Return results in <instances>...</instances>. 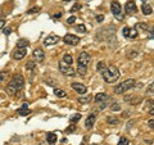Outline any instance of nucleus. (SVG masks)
Segmentation results:
<instances>
[{"mask_svg": "<svg viewBox=\"0 0 154 145\" xmlns=\"http://www.w3.org/2000/svg\"><path fill=\"white\" fill-rule=\"evenodd\" d=\"M4 25H5V21H4V19H0V28H3Z\"/></svg>", "mask_w": 154, "mask_h": 145, "instance_id": "obj_43", "label": "nucleus"}, {"mask_svg": "<svg viewBox=\"0 0 154 145\" xmlns=\"http://www.w3.org/2000/svg\"><path fill=\"white\" fill-rule=\"evenodd\" d=\"M23 86H25V79H23V76L22 75H16L12 79V81L7 85L5 90H7V93L9 95H13V94L18 93V91L21 90Z\"/></svg>", "mask_w": 154, "mask_h": 145, "instance_id": "obj_2", "label": "nucleus"}, {"mask_svg": "<svg viewBox=\"0 0 154 145\" xmlns=\"http://www.w3.org/2000/svg\"><path fill=\"white\" fill-rule=\"evenodd\" d=\"M79 9H81V5H80V4H75V5L71 8V11H69V12L75 13V12H77V11H79Z\"/></svg>", "mask_w": 154, "mask_h": 145, "instance_id": "obj_36", "label": "nucleus"}, {"mask_svg": "<svg viewBox=\"0 0 154 145\" xmlns=\"http://www.w3.org/2000/svg\"><path fill=\"white\" fill-rule=\"evenodd\" d=\"M108 123H110V125H117L118 123V119L117 118H114V117H108Z\"/></svg>", "mask_w": 154, "mask_h": 145, "instance_id": "obj_34", "label": "nucleus"}, {"mask_svg": "<svg viewBox=\"0 0 154 145\" xmlns=\"http://www.w3.org/2000/svg\"><path fill=\"white\" fill-rule=\"evenodd\" d=\"M32 57H33V59H36V62H44L45 59V54H44V51H42V49H36V50H33L32 53Z\"/></svg>", "mask_w": 154, "mask_h": 145, "instance_id": "obj_13", "label": "nucleus"}, {"mask_svg": "<svg viewBox=\"0 0 154 145\" xmlns=\"http://www.w3.org/2000/svg\"><path fill=\"white\" fill-rule=\"evenodd\" d=\"M28 45H30V41L26 39H19L17 42V48H27Z\"/></svg>", "mask_w": 154, "mask_h": 145, "instance_id": "obj_19", "label": "nucleus"}, {"mask_svg": "<svg viewBox=\"0 0 154 145\" xmlns=\"http://www.w3.org/2000/svg\"><path fill=\"white\" fill-rule=\"evenodd\" d=\"M26 69L32 72V73H36V64H35V62H28V63L26 64Z\"/></svg>", "mask_w": 154, "mask_h": 145, "instance_id": "obj_20", "label": "nucleus"}, {"mask_svg": "<svg viewBox=\"0 0 154 145\" xmlns=\"http://www.w3.org/2000/svg\"><path fill=\"white\" fill-rule=\"evenodd\" d=\"M125 12H126V14H128V16H132V14L137 12V7L134 0H128V2L125 4Z\"/></svg>", "mask_w": 154, "mask_h": 145, "instance_id": "obj_8", "label": "nucleus"}, {"mask_svg": "<svg viewBox=\"0 0 154 145\" xmlns=\"http://www.w3.org/2000/svg\"><path fill=\"white\" fill-rule=\"evenodd\" d=\"M137 36V31L136 30H135V28H130V39H135V37H136Z\"/></svg>", "mask_w": 154, "mask_h": 145, "instance_id": "obj_32", "label": "nucleus"}, {"mask_svg": "<svg viewBox=\"0 0 154 145\" xmlns=\"http://www.w3.org/2000/svg\"><path fill=\"white\" fill-rule=\"evenodd\" d=\"M7 77H8V72H7V71L0 72V84H3V82H5Z\"/></svg>", "mask_w": 154, "mask_h": 145, "instance_id": "obj_27", "label": "nucleus"}, {"mask_svg": "<svg viewBox=\"0 0 154 145\" xmlns=\"http://www.w3.org/2000/svg\"><path fill=\"white\" fill-rule=\"evenodd\" d=\"M105 67H107V64L104 62H99L98 66H96V69H98V72H102L103 69H105Z\"/></svg>", "mask_w": 154, "mask_h": 145, "instance_id": "obj_28", "label": "nucleus"}, {"mask_svg": "<svg viewBox=\"0 0 154 145\" xmlns=\"http://www.w3.org/2000/svg\"><path fill=\"white\" fill-rule=\"evenodd\" d=\"M135 84L136 81L134 79H128V80H125L123 82H119V84L114 88V93L116 94H125L126 91H128L130 89L135 88Z\"/></svg>", "mask_w": 154, "mask_h": 145, "instance_id": "obj_3", "label": "nucleus"}, {"mask_svg": "<svg viewBox=\"0 0 154 145\" xmlns=\"http://www.w3.org/2000/svg\"><path fill=\"white\" fill-rule=\"evenodd\" d=\"M54 94L58 96V98H66V96H67V93L64 90H62V89H55Z\"/></svg>", "mask_w": 154, "mask_h": 145, "instance_id": "obj_23", "label": "nucleus"}, {"mask_svg": "<svg viewBox=\"0 0 154 145\" xmlns=\"http://www.w3.org/2000/svg\"><path fill=\"white\" fill-rule=\"evenodd\" d=\"M153 123H154V122H153V119H150V121H149V127H150L152 130H153Z\"/></svg>", "mask_w": 154, "mask_h": 145, "instance_id": "obj_44", "label": "nucleus"}, {"mask_svg": "<svg viewBox=\"0 0 154 145\" xmlns=\"http://www.w3.org/2000/svg\"><path fill=\"white\" fill-rule=\"evenodd\" d=\"M148 94H153V84H150V86L148 88Z\"/></svg>", "mask_w": 154, "mask_h": 145, "instance_id": "obj_41", "label": "nucleus"}, {"mask_svg": "<svg viewBox=\"0 0 154 145\" xmlns=\"http://www.w3.org/2000/svg\"><path fill=\"white\" fill-rule=\"evenodd\" d=\"M103 19H104V16H103V14H99V16H96V22L102 23V22H103Z\"/></svg>", "mask_w": 154, "mask_h": 145, "instance_id": "obj_40", "label": "nucleus"}, {"mask_svg": "<svg viewBox=\"0 0 154 145\" xmlns=\"http://www.w3.org/2000/svg\"><path fill=\"white\" fill-rule=\"evenodd\" d=\"M63 41L66 42L67 45H71V46H75L80 42V37H77L76 35H72V33H67V35L63 37Z\"/></svg>", "mask_w": 154, "mask_h": 145, "instance_id": "obj_7", "label": "nucleus"}, {"mask_svg": "<svg viewBox=\"0 0 154 145\" xmlns=\"http://www.w3.org/2000/svg\"><path fill=\"white\" fill-rule=\"evenodd\" d=\"M3 33H4V35H11V33H12V28L11 27H5V28H3Z\"/></svg>", "mask_w": 154, "mask_h": 145, "instance_id": "obj_37", "label": "nucleus"}, {"mask_svg": "<svg viewBox=\"0 0 154 145\" xmlns=\"http://www.w3.org/2000/svg\"><path fill=\"white\" fill-rule=\"evenodd\" d=\"M75 21H76V17H75V16H72V17H69L68 19H67V23H68V25H73Z\"/></svg>", "mask_w": 154, "mask_h": 145, "instance_id": "obj_38", "label": "nucleus"}, {"mask_svg": "<svg viewBox=\"0 0 154 145\" xmlns=\"http://www.w3.org/2000/svg\"><path fill=\"white\" fill-rule=\"evenodd\" d=\"M141 2H143V3H145V2H146V0H141Z\"/></svg>", "mask_w": 154, "mask_h": 145, "instance_id": "obj_48", "label": "nucleus"}, {"mask_svg": "<svg viewBox=\"0 0 154 145\" xmlns=\"http://www.w3.org/2000/svg\"><path fill=\"white\" fill-rule=\"evenodd\" d=\"M80 119H81V114H80V113H77V114H75V116H72V117L69 118L71 123H76V122H79Z\"/></svg>", "mask_w": 154, "mask_h": 145, "instance_id": "obj_26", "label": "nucleus"}, {"mask_svg": "<svg viewBox=\"0 0 154 145\" xmlns=\"http://www.w3.org/2000/svg\"><path fill=\"white\" fill-rule=\"evenodd\" d=\"M22 107H23V108H28V103H25V104L22 105Z\"/></svg>", "mask_w": 154, "mask_h": 145, "instance_id": "obj_46", "label": "nucleus"}, {"mask_svg": "<svg viewBox=\"0 0 154 145\" xmlns=\"http://www.w3.org/2000/svg\"><path fill=\"white\" fill-rule=\"evenodd\" d=\"M73 131H76V123H71V126L68 128H66V134H69Z\"/></svg>", "mask_w": 154, "mask_h": 145, "instance_id": "obj_31", "label": "nucleus"}, {"mask_svg": "<svg viewBox=\"0 0 154 145\" xmlns=\"http://www.w3.org/2000/svg\"><path fill=\"white\" fill-rule=\"evenodd\" d=\"M17 113L19 114V116H28V114H30L31 113V110L30 109H28V108H19L18 110H17Z\"/></svg>", "mask_w": 154, "mask_h": 145, "instance_id": "obj_24", "label": "nucleus"}, {"mask_svg": "<svg viewBox=\"0 0 154 145\" xmlns=\"http://www.w3.org/2000/svg\"><path fill=\"white\" fill-rule=\"evenodd\" d=\"M118 145H128V140L126 137H121V139H119Z\"/></svg>", "mask_w": 154, "mask_h": 145, "instance_id": "obj_35", "label": "nucleus"}, {"mask_svg": "<svg viewBox=\"0 0 154 145\" xmlns=\"http://www.w3.org/2000/svg\"><path fill=\"white\" fill-rule=\"evenodd\" d=\"M108 100H109V95L105 94V93H99L98 95L95 96L96 104H104V103H107Z\"/></svg>", "mask_w": 154, "mask_h": 145, "instance_id": "obj_14", "label": "nucleus"}, {"mask_svg": "<svg viewBox=\"0 0 154 145\" xmlns=\"http://www.w3.org/2000/svg\"><path fill=\"white\" fill-rule=\"evenodd\" d=\"M119 109H121V105H119L118 103H113L112 107H110V110H112V112H114V110H119Z\"/></svg>", "mask_w": 154, "mask_h": 145, "instance_id": "obj_33", "label": "nucleus"}, {"mask_svg": "<svg viewBox=\"0 0 154 145\" xmlns=\"http://www.w3.org/2000/svg\"><path fill=\"white\" fill-rule=\"evenodd\" d=\"M71 88L79 94H86L88 93V88H86L85 85H82V84H79V82H72Z\"/></svg>", "mask_w": 154, "mask_h": 145, "instance_id": "obj_10", "label": "nucleus"}, {"mask_svg": "<svg viewBox=\"0 0 154 145\" xmlns=\"http://www.w3.org/2000/svg\"><path fill=\"white\" fill-rule=\"evenodd\" d=\"M38 11H40V8H38V7H35V8H31L30 11H28V13L32 14V13H37Z\"/></svg>", "mask_w": 154, "mask_h": 145, "instance_id": "obj_39", "label": "nucleus"}, {"mask_svg": "<svg viewBox=\"0 0 154 145\" xmlns=\"http://www.w3.org/2000/svg\"><path fill=\"white\" fill-rule=\"evenodd\" d=\"M135 30L136 31H148L149 30V26L146 23H136V26H135Z\"/></svg>", "mask_w": 154, "mask_h": 145, "instance_id": "obj_18", "label": "nucleus"}, {"mask_svg": "<svg viewBox=\"0 0 154 145\" xmlns=\"http://www.w3.org/2000/svg\"><path fill=\"white\" fill-rule=\"evenodd\" d=\"M46 82H48V85H50V86H54V82H53V81H50V80H48Z\"/></svg>", "mask_w": 154, "mask_h": 145, "instance_id": "obj_45", "label": "nucleus"}, {"mask_svg": "<svg viewBox=\"0 0 154 145\" xmlns=\"http://www.w3.org/2000/svg\"><path fill=\"white\" fill-rule=\"evenodd\" d=\"M86 72H88V67H79L77 66V73H79L81 77H85Z\"/></svg>", "mask_w": 154, "mask_h": 145, "instance_id": "obj_22", "label": "nucleus"}, {"mask_svg": "<svg viewBox=\"0 0 154 145\" xmlns=\"http://www.w3.org/2000/svg\"><path fill=\"white\" fill-rule=\"evenodd\" d=\"M95 121H96V114L95 113H91L88 118H86L85 121V127L88 128V130H91L94 127V125H95Z\"/></svg>", "mask_w": 154, "mask_h": 145, "instance_id": "obj_12", "label": "nucleus"}, {"mask_svg": "<svg viewBox=\"0 0 154 145\" xmlns=\"http://www.w3.org/2000/svg\"><path fill=\"white\" fill-rule=\"evenodd\" d=\"M81 145H85V143H82V144H81Z\"/></svg>", "mask_w": 154, "mask_h": 145, "instance_id": "obj_49", "label": "nucleus"}, {"mask_svg": "<svg viewBox=\"0 0 154 145\" xmlns=\"http://www.w3.org/2000/svg\"><path fill=\"white\" fill-rule=\"evenodd\" d=\"M60 17H62V13H57V14H54V16H53V18H54V19L60 18Z\"/></svg>", "mask_w": 154, "mask_h": 145, "instance_id": "obj_42", "label": "nucleus"}, {"mask_svg": "<svg viewBox=\"0 0 154 145\" xmlns=\"http://www.w3.org/2000/svg\"><path fill=\"white\" fill-rule=\"evenodd\" d=\"M46 140H48V143H49V144L54 145L57 143V135L53 134V132H48L46 134Z\"/></svg>", "mask_w": 154, "mask_h": 145, "instance_id": "obj_16", "label": "nucleus"}, {"mask_svg": "<svg viewBox=\"0 0 154 145\" xmlns=\"http://www.w3.org/2000/svg\"><path fill=\"white\" fill-rule=\"evenodd\" d=\"M91 62V55L88 51H81L77 59V66L79 67H88L89 63Z\"/></svg>", "mask_w": 154, "mask_h": 145, "instance_id": "obj_5", "label": "nucleus"}, {"mask_svg": "<svg viewBox=\"0 0 154 145\" xmlns=\"http://www.w3.org/2000/svg\"><path fill=\"white\" fill-rule=\"evenodd\" d=\"M59 41H60V37L58 36V35H50V36H48L45 40H44V45H45V46L55 45V44H58Z\"/></svg>", "mask_w": 154, "mask_h": 145, "instance_id": "obj_9", "label": "nucleus"}, {"mask_svg": "<svg viewBox=\"0 0 154 145\" xmlns=\"http://www.w3.org/2000/svg\"><path fill=\"white\" fill-rule=\"evenodd\" d=\"M64 3H68V2H73V0H63Z\"/></svg>", "mask_w": 154, "mask_h": 145, "instance_id": "obj_47", "label": "nucleus"}, {"mask_svg": "<svg viewBox=\"0 0 154 145\" xmlns=\"http://www.w3.org/2000/svg\"><path fill=\"white\" fill-rule=\"evenodd\" d=\"M93 99L91 95H88V96H84V98H79V103H82V104H86V103H90V100Z\"/></svg>", "mask_w": 154, "mask_h": 145, "instance_id": "obj_25", "label": "nucleus"}, {"mask_svg": "<svg viewBox=\"0 0 154 145\" xmlns=\"http://www.w3.org/2000/svg\"><path fill=\"white\" fill-rule=\"evenodd\" d=\"M63 62H64L66 64L71 66L72 63H73V58H72L71 54H64V57H63Z\"/></svg>", "mask_w": 154, "mask_h": 145, "instance_id": "obj_21", "label": "nucleus"}, {"mask_svg": "<svg viewBox=\"0 0 154 145\" xmlns=\"http://www.w3.org/2000/svg\"><path fill=\"white\" fill-rule=\"evenodd\" d=\"M130 28L131 27H123V30H122V35H123V37H126V39H128V36H130Z\"/></svg>", "mask_w": 154, "mask_h": 145, "instance_id": "obj_29", "label": "nucleus"}, {"mask_svg": "<svg viewBox=\"0 0 154 145\" xmlns=\"http://www.w3.org/2000/svg\"><path fill=\"white\" fill-rule=\"evenodd\" d=\"M102 76L104 81L107 84H113V82H117L118 79L121 77V72L117 68L116 66H109V67H105V69H103L102 72Z\"/></svg>", "mask_w": 154, "mask_h": 145, "instance_id": "obj_1", "label": "nucleus"}, {"mask_svg": "<svg viewBox=\"0 0 154 145\" xmlns=\"http://www.w3.org/2000/svg\"><path fill=\"white\" fill-rule=\"evenodd\" d=\"M125 100L128 101L130 104L135 105V104H137L139 101H141V98H137V96H136V98H135V96H125Z\"/></svg>", "mask_w": 154, "mask_h": 145, "instance_id": "obj_17", "label": "nucleus"}, {"mask_svg": "<svg viewBox=\"0 0 154 145\" xmlns=\"http://www.w3.org/2000/svg\"><path fill=\"white\" fill-rule=\"evenodd\" d=\"M59 71L62 72L63 75H66V76H76V71L72 68L71 66H68V64H66L63 60L62 62H59Z\"/></svg>", "mask_w": 154, "mask_h": 145, "instance_id": "obj_6", "label": "nucleus"}, {"mask_svg": "<svg viewBox=\"0 0 154 145\" xmlns=\"http://www.w3.org/2000/svg\"><path fill=\"white\" fill-rule=\"evenodd\" d=\"M141 12H143L144 16H150V14L153 13V7L150 5V4H148V3H143Z\"/></svg>", "mask_w": 154, "mask_h": 145, "instance_id": "obj_15", "label": "nucleus"}, {"mask_svg": "<svg viewBox=\"0 0 154 145\" xmlns=\"http://www.w3.org/2000/svg\"><path fill=\"white\" fill-rule=\"evenodd\" d=\"M76 31L77 32H80V33H85L86 32V27H85V25H79L76 27Z\"/></svg>", "mask_w": 154, "mask_h": 145, "instance_id": "obj_30", "label": "nucleus"}, {"mask_svg": "<svg viewBox=\"0 0 154 145\" xmlns=\"http://www.w3.org/2000/svg\"><path fill=\"white\" fill-rule=\"evenodd\" d=\"M110 12L114 16L116 19H118V21H123V12H122V7L121 4H119L117 0H113L112 3H110Z\"/></svg>", "mask_w": 154, "mask_h": 145, "instance_id": "obj_4", "label": "nucleus"}, {"mask_svg": "<svg viewBox=\"0 0 154 145\" xmlns=\"http://www.w3.org/2000/svg\"><path fill=\"white\" fill-rule=\"evenodd\" d=\"M26 54H27L26 48H17V50L14 51V54H13V58L16 60H21L26 57Z\"/></svg>", "mask_w": 154, "mask_h": 145, "instance_id": "obj_11", "label": "nucleus"}]
</instances>
